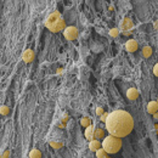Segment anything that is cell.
I'll return each instance as SVG.
<instances>
[{"instance_id":"484cf974","label":"cell","mask_w":158,"mask_h":158,"mask_svg":"<svg viewBox=\"0 0 158 158\" xmlns=\"http://www.w3.org/2000/svg\"><path fill=\"white\" fill-rule=\"evenodd\" d=\"M153 118H155V119H158V112H157V113L153 114Z\"/></svg>"},{"instance_id":"ba28073f","label":"cell","mask_w":158,"mask_h":158,"mask_svg":"<svg viewBox=\"0 0 158 158\" xmlns=\"http://www.w3.org/2000/svg\"><path fill=\"white\" fill-rule=\"evenodd\" d=\"M85 139L88 140V141H91V140L95 139V126L91 124V125H89L88 128H85Z\"/></svg>"},{"instance_id":"2e32d148","label":"cell","mask_w":158,"mask_h":158,"mask_svg":"<svg viewBox=\"0 0 158 158\" xmlns=\"http://www.w3.org/2000/svg\"><path fill=\"white\" fill-rule=\"evenodd\" d=\"M95 155H96V158H103V157L107 156V152L101 147L100 150H97L96 152H95Z\"/></svg>"},{"instance_id":"7a4b0ae2","label":"cell","mask_w":158,"mask_h":158,"mask_svg":"<svg viewBox=\"0 0 158 158\" xmlns=\"http://www.w3.org/2000/svg\"><path fill=\"white\" fill-rule=\"evenodd\" d=\"M44 23H45V27L50 32H52V33H58V32H63L66 29V22L58 11H54L51 13H49Z\"/></svg>"},{"instance_id":"7402d4cb","label":"cell","mask_w":158,"mask_h":158,"mask_svg":"<svg viewBox=\"0 0 158 158\" xmlns=\"http://www.w3.org/2000/svg\"><path fill=\"white\" fill-rule=\"evenodd\" d=\"M107 117H108V113H107V112H105V113H103V114L100 117V120H101V122H103V123H105V122H106V119H107Z\"/></svg>"},{"instance_id":"6da1fadb","label":"cell","mask_w":158,"mask_h":158,"mask_svg":"<svg viewBox=\"0 0 158 158\" xmlns=\"http://www.w3.org/2000/svg\"><path fill=\"white\" fill-rule=\"evenodd\" d=\"M105 129L108 135L116 138H125L134 129V119L132 114L123 110H116L108 113L105 122Z\"/></svg>"},{"instance_id":"5bb4252c","label":"cell","mask_w":158,"mask_h":158,"mask_svg":"<svg viewBox=\"0 0 158 158\" xmlns=\"http://www.w3.org/2000/svg\"><path fill=\"white\" fill-rule=\"evenodd\" d=\"M91 118H89V117H83L82 119H80V125L84 126V128H88L89 125H91Z\"/></svg>"},{"instance_id":"30bf717a","label":"cell","mask_w":158,"mask_h":158,"mask_svg":"<svg viewBox=\"0 0 158 158\" xmlns=\"http://www.w3.org/2000/svg\"><path fill=\"white\" fill-rule=\"evenodd\" d=\"M126 97L132 101L136 100V99L139 97V90L135 89V88H129L128 91H126Z\"/></svg>"},{"instance_id":"e0dca14e","label":"cell","mask_w":158,"mask_h":158,"mask_svg":"<svg viewBox=\"0 0 158 158\" xmlns=\"http://www.w3.org/2000/svg\"><path fill=\"white\" fill-rule=\"evenodd\" d=\"M0 113H1V116H7L10 113V108L6 105H1V107H0Z\"/></svg>"},{"instance_id":"44dd1931","label":"cell","mask_w":158,"mask_h":158,"mask_svg":"<svg viewBox=\"0 0 158 158\" xmlns=\"http://www.w3.org/2000/svg\"><path fill=\"white\" fill-rule=\"evenodd\" d=\"M9 157H10V151L9 150H5L1 153V158H9Z\"/></svg>"},{"instance_id":"9a60e30c","label":"cell","mask_w":158,"mask_h":158,"mask_svg":"<svg viewBox=\"0 0 158 158\" xmlns=\"http://www.w3.org/2000/svg\"><path fill=\"white\" fill-rule=\"evenodd\" d=\"M29 158H42V152H40L38 148H33L29 152Z\"/></svg>"},{"instance_id":"4316f807","label":"cell","mask_w":158,"mask_h":158,"mask_svg":"<svg viewBox=\"0 0 158 158\" xmlns=\"http://www.w3.org/2000/svg\"><path fill=\"white\" fill-rule=\"evenodd\" d=\"M155 129H156V133L158 134V124H155Z\"/></svg>"},{"instance_id":"4fadbf2b","label":"cell","mask_w":158,"mask_h":158,"mask_svg":"<svg viewBox=\"0 0 158 158\" xmlns=\"http://www.w3.org/2000/svg\"><path fill=\"white\" fill-rule=\"evenodd\" d=\"M105 130L101 129V128H97L95 129V139L99 140V139H105Z\"/></svg>"},{"instance_id":"9c48e42d","label":"cell","mask_w":158,"mask_h":158,"mask_svg":"<svg viewBox=\"0 0 158 158\" xmlns=\"http://www.w3.org/2000/svg\"><path fill=\"white\" fill-rule=\"evenodd\" d=\"M101 147H102V143L100 142V140L94 139V140H91V141H89V148H90V151L96 152L97 150H100Z\"/></svg>"},{"instance_id":"3957f363","label":"cell","mask_w":158,"mask_h":158,"mask_svg":"<svg viewBox=\"0 0 158 158\" xmlns=\"http://www.w3.org/2000/svg\"><path fill=\"white\" fill-rule=\"evenodd\" d=\"M102 148L107 152V155H114L122 148V139L107 135L102 141Z\"/></svg>"},{"instance_id":"7c38bea8","label":"cell","mask_w":158,"mask_h":158,"mask_svg":"<svg viewBox=\"0 0 158 158\" xmlns=\"http://www.w3.org/2000/svg\"><path fill=\"white\" fill-rule=\"evenodd\" d=\"M142 56L145 58H148L152 56V48L148 46V45H146V46L142 48Z\"/></svg>"},{"instance_id":"603a6c76","label":"cell","mask_w":158,"mask_h":158,"mask_svg":"<svg viewBox=\"0 0 158 158\" xmlns=\"http://www.w3.org/2000/svg\"><path fill=\"white\" fill-rule=\"evenodd\" d=\"M153 74L156 77H158V63H156L155 67H153Z\"/></svg>"},{"instance_id":"277c9868","label":"cell","mask_w":158,"mask_h":158,"mask_svg":"<svg viewBox=\"0 0 158 158\" xmlns=\"http://www.w3.org/2000/svg\"><path fill=\"white\" fill-rule=\"evenodd\" d=\"M63 35H65V38L67 40H75L77 37H78V28L74 26H69V27H66V29L63 30Z\"/></svg>"},{"instance_id":"8992f818","label":"cell","mask_w":158,"mask_h":158,"mask_svg":"<svg viewBox=\"0 0 158 158\" xmlns=\"http://www.w3.org/2000/svg\"><path fill=\"white\" fill-rule=\"evenodd\" d=\"M34 51L32 50V49H27V50L23 51V54H22V60H23V62L26 63H30L32 61L34 60Z\"/></svg>"},{"instance_id":"83f0119b","label":"cell","mask_w":158,"mask_h":158,"mask_svg":"<svg viewBox=\"0 0 158 158\" xmlns=\"http://www.w3.org/2000/svg\"><path fill=\"white\" fill-rule=\"evenodd\" d=\"M57 73H58V74L62 73V69H61V68H58V69H57Z\"/></svg>"},{"instance_id":"cb8c5ba5","label":"cell","mask_w":158,"mask_h":158,"mask_svg":"<svg viewBox=\"0 0 158 158\" xmlns=\"http://www.w3.org/2000/svg\"><path fill=\"white\" fill-rule=\"evenodd\" d=\"M130 34H132V32H123V35H125V37H129Z\"/></svg>"},{"instance_id":"f1b7e54d","label":"cell","mask_w":158,"mask_h":158,"mask_svg":"<svg viewBox=\"0 0 158 158\" xmlns=\"http://www.w3.org/2000/svg\"><path fill=\"white\" fill-rule=\"evenodd\" d=\"M103 158H110V157H108V155H107V156H106V157H103Z\"/></svg>"},{"instance_id":"ffe728a7","label":"cell","mask_w":158,"mask_h":158,"mask_svg":"<svg viewBox=\"0 0 158 158\" xmlns=\"http://www.w3.org/2000/svg\"><path fill=\"white\" fill-rule=\"evenodd\" d=\"M103 113H105V111H103V108H102V107H97V108H96V116L101 117Z\"/></svg>"},{"instance_id":"52a82bcc","label":"cell","mask_w":158,"mask_h":158,"mask_svg":"<svg viewBox=\"0 0 158 158\" xmlns=\"http://www.w3.org/2000/svg\"><path fill=\"white\" fill-rule=\"evenodd\" d=\"M138 42L135 39H129L128 42L125 43V49H126V51H129V52H135L138 50Z\"/></svg>"},{"instance_id":"ac0fdd59","label":"cell","mask_w":158,"mask_h":158,"mask_svg":"<svg viewBox=\"0 0 158 158\" xmlns=\"http://www.w3.org/2000/svg\"><path fill=\"white\" fill-rule=\"evenodd\" d=\"M119 33H120L119 28H112V29H110V37H112V38H117L119 35Z\"/></svg>"},{"instance_id":"5b68a950","label":"cell","mask_w":158,"mask_h":158,"mask_svg":"<svg viewBox=\"0 0 158 158\" xmlns=\"http://www.w3.org/2000/svg\"><path fill=\"white\" fill-rule=\"evenodd\" d=\"M133 27H134V23L132 19H129V17H124L123 21L120 22V30L123 32H130Z\"/></svg>"},{"instance_id":"d4e9b609","label":"cell","mask_w":158,"mask_h":158,"mask_svg":"<svg viewBox=\"0 0 158 158\" xmlns=\"http://www.w3.org/2000/svg\"><path fill=\"white\" fill-rule=\"evenodd\" d=\"M153 27H155V29H158V21L155 22V24H153Z\"/></svg>"},{"instance_id":"f546056e","label":"cell","mask_w":158,"mask_h":158,"mask_svg":"<svg viewBox=\"0 0 158 158\" xmlns=\"http://www.w3.org/2000/svg\"><path fill=\"white\" fill-rule=\"evenodd\" d=\"M157 102H158V100H157Z\"/></svg>"},{"instance_id":"8fae6325","label":"cell","mask_w":158,"mask_h":158,"mask_svg":"<svg viewBox=\"0 0 158 158\" xmlns=\"http://www.w3.org/2000/svg\"><path fill=\"white\" fill-rule=\"evenodd\" d=\"M147 112L150 114H155L158 112V102L157 101H150L147 103Z\"/></svg>"},{"instance_id":"d6986e66","label":"cell","mask_w":158,"mask_h":158,"mask_svg":"<svg viewBox=\"0 0 158 158\" xmlns=\"http://www.w3.org/2000/svg\"><path fill=\"white\" fill-rule=\"evenodd\" d=\"M50 145L54 147V148H56V150H58V148H61L62 147V142H56V141H50Z\"/></svg>"}]
</instances>
